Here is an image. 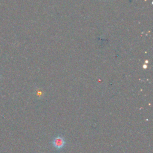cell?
Returning a JSON list of instances; mask_svg holds the SVG:
<instances>
[{
	"mask_svg": "<svg viewBox=\"0 0 153 153\" xmlns=\"http://www.w3.org/2000/svg\"><path fill=\"white\" fill-rule=\"evenodd\" d=\"M52 143L53 146L57 150L62 149V148H63L66 144L65 139L60 136H58L54 137Z\"/></svg>",
	"mask_w": 153,
	"mask_h": 153,
	"instance_id": "1",
	"label": "cell"
}]
</instances>
